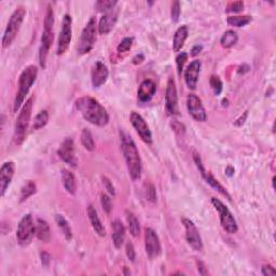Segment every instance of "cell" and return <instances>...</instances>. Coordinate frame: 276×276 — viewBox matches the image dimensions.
<instances>
[{
	"instance_id": "d6986e66",
	"label": "cell",
	"mask_w": 276,
	"mask_h": 276,
	"mask_svg": "<svg viewBox=\"0 0 276 276\" xmlns=\"http://www.w3.org/2000/svg\"><path fill=\"white\" fill-rule=\"evenodd\" d=\"M120 10L117 8L113 9L108 12H106L98 23V32L100 35H108V33L114 30L115 24L118 22Z\"/></svg>"
},
{
	"instance_id": "d590c367",
	"label": "cell",
	"mask_w": 276,
	"mask_h": 276,
	"mask_svg": "<svg viewBox=\"0 0 276 276\" xmlns=\"http://www.w3.org/2000/svg\"><path fill=\"white\" fill-rule=\"evenodd\" d=\"M210 84H211V88L214 91L215 95H220L222 89H224V84H222V81L218 76L212 75L211 76L210 78Z\"/></svg>"
},
{
	"instance_id": "f1b7e54d",
	"label": "cell",
	"mask_w": 276,
	"mask_h": 276,
	"mask_svg": "<svg viewBox=\"0 0 276 276\" xmlns=\"http://www.w3.org/2000/svg\"><path fill=\"white\" fill-rule=\"evenodd\" d=\"M37 192V185L33 180H27L21 189V195H20V202L23 203L28 200L31 196H32Z\"/></svg>"
},
{
	"instance_id": "e0dca14e",
	"label": "cell",
	"mask_w": 276,
	"mask_h": 276,
	"mask_svg": "<svg viewBox=\"0 0 276 276\" xmlns=\"http://www.w3.org/2000/svg\"><path fill=\"white\" fill-rule=\"evenodd\" d=\"M145 249L150 259H154L161 254V243L156 231L151 227H146L145 230Z\"/></svg>"
},
{
	"instance_id": "5b68a950",
	"label": "cell",
	"mask_w": 276,
	"mask_h": 276,
	"mask_svg": "<svg viewBox=\"0 0 276 276\" xmlns=\"http://www.w3.org/2000/svg\"><path fill=\"white\" fill-rule=\"evenodd\" d=\"M33 101H35V96L32 95L25 101V103H24L20 114H18L16 122L14 124L13 142L16 145H17V146L22 145L26 138L27 130L28 127H30V122H31Z\"/></svg>"
},
{
	"instance_id": "9c48e42d",
	"label": "cell",
	"mask_w": 276,
	"mask_h": 276,
	"mask_svg": "<svg viewBox=\"0 0 276 276\" xmlns=\"http://www.w3.org/2000/svg\"><path fill=\"white\" fill-rule=\"evenodd\" d=\"M35 234L36 224L33 221L32 216L31 214H27L22 218L20 224L17 226L16 237L18 244L23 247L30 245L33 237H35Z\"/></svg>"
},
{
	"instance_id": "ab89813d",
	"label": "cell",
	"mask_w": 276,
	"mask_h": 276,
	"mask_svg": "<svg viewBox=\"0 0 276 276\" xmlns=\"http://www.w3.org/2000/svg\"><path fill=\"white\" fill-rule=\"evenodd\" d=\"M180 14H181L180 2H179V1H174L173 4H172V10H171V17H172L173 23H177L179 21Z\"/></svg>"
},
{
	"instance_id": "7c38bea8",
	"label": "cell",
	"mask_w": 276,
	"mask_h": 276,
	"mask_svg": "<svg viewBox=\"0 0 276 276\" xmlns=\"http://www.w3.org/2000/svg\"><path fill=\"white\" fill-rule=\"evenodd\" d=\"M130 121L132 123L133 128L136 130L138 136L143 140L145 144L151 145L153 142L152 133L150 130V128L146 120L143 118V115L136 113V111H132L130 114Z\"/></svg>"
},
{
	"instance_id": "30bf717a",
	"label": "cell",
	"mask_w": 276,
	"mask_h": 276,
	"mask_svg": "<svg viewBox=\"0 0 276 276\" xmlns=\"http://www.w3.org/2000/svg\"><path fill=\"white\" fill-rule=\"evenodd\" d=\"M71 38H72V18L70 14L66 13L64 17H63L59 41H57V50H56L57 55L65 54L67 50L69 49Z\"/></svg>"
},
{
	"instance_id": "ffe728a7",
	"label": "cell",
	"mask_w": 276,
	"mask_h": 276,
	"mask_svg": "<svg viewBox=\"0 0 276 276\" xmlns=\"http://www.w3.org/2000/svg\"><path fill=\"white\" fill-rule=\"evenodd\" d=\"M14 171H16V165L12 161L3 163L0 168V195L2 197L6 195L9 186L11 185Z\"/></svg>"
},
{
	"instance_id": "836d02e7",
	"label": "cell",
	"mask_w": 276,
	"mask_h": 276,
	"mask_svg": "<svg viewBox=\"0 0 276 276\" xmlns=\"http://www.w3.org/2000/svg\"><path fill=\"white\" fill-rule=\"evenodd\" d=\"M48 121H49V113L47 110H41L37 114L32 123V130H40L43 127H46Z\"/></svg>"
},
{
	"instance_id": "1f68e13d",
	"label": "cell",
	"mask_w": 276,
	"mask_h": 276,
	"mask_svg": "<svg viewBox=\"0 0 276 276\" xmlns=\"http://www.w3.org/2000/svg\"><path fill=\"white\" fill-rule=\"evenodd\" d=\"M80 140H81V144L82 146H83L88 151H94L95 150V143H94V139L93 136H92V134L88 129H84L82 130L81 133V136H80Z\"/></svg>"
},
{
	"instance_id": "816d5d0a",
	"label": "cell",
	"mask_w": 276,
	"mask_h": 276,
	"mask_svg": "<svg viewBox=\"0 0 276 276\" xmlns=\"http://www.w3.org/2000/svg\"><path fill=\"white\" fill-rule=\"evenodd\" d=\"M144 59H145V57H144L143 54L136 55V56H135L134 59H133V63H134V64H140V63H142V62L144 61Z\"/></svg>"
},
{
	"instance_id": "4fadbf2b",
	"label": "cell",
	"mask_w": 276,
	"mask_h": 276,
	"mask_svg": "<svg viewBox=\"0 0 276 276\" xmlns=\"http://www.w3.org/2000/svg\"><path fill=\"white\" fill-rule=\"evenodd\" d=\"M181 221L186 230V240L188 242V244L190 245L193 250L202 251L203 241L200 232H198V229L195 225V222L190 219H188V218H182Z\"/></svg>"
},
{
	"instance_id": "4dcf8cb0",
	"label": "cell",
	"mask_w": 276,
	"mask_h": 276,
	"mask_svg": "<svg viewBox=\"0 0 276 276\" xmlns=\"http://www.w3.org/2000/svg\"><path fill=\"white\" fill-rule=\"evenodd\" d=\"M55 221L57 227H59V229L62 231L63 235L65 236V239L70 241L72 239V231L68 221H67L62 215H55Z\"/></svg>"
},
{
	"instance_id": "ee69618b",
	"label": "cell",
	"mask_w": 276,
	"mask_h": 276,
	"mask_svg": "<svg viewBox=\"0 0 276 276\" xmlns=\"http://www.w3.org/2000/svg\"><path fill=\"white\" fill-rule=\"evenodd\" d=\"M101 180H103L104 187H105L106 190H107V192L109 193V195H113V196H115V195H117V192H115V188L113 185V182L110 181V179L108 177L103 176V177H101Z\"/></svg>"
},
{
	"instance_id": "f907efd6",
	"label": "cell",
	"mask_w": 276,
	"mask_h": 276,
	"mask_svg": "<svg viewBox=\"0 0 276 276\" xmlns=\"http://www.w3.org/2000/svg\"><path fill=\"white\" fill-rule=\"evenodd\" d=\"M249 69H250V67L248 65L243 64L239 67V74H246V72L249 71Z\"/></svg>"
},
{
	"instance_id": "b9f144b4",
	"label": "cell",
	"mask_w": 276,
	"mask_h": 276,
	"mask_svg": "<svg viewBox=\"0 0 276 276\" xmlns=\"http://www.w3.org/2000/svg\"><path fill=\"white\" fill-rule=\"evenodd\" d=\"M125 254H127V257L130 262H135V260H136V251H135L134 245L130 242H128L127 245H125Z\"/></svg>"
},
{
	"instance_id": "52a82bcc",
	"label": "cell",
	"mask_w": 276,
	"mask_h": 276,
	"mask_svg": "<svg viewBox=\"0 0 276 276\" xmlns=\"http://www.w3.org/2000/svg\"><path fill=\"white\" fill-rule=\"evenodd\" d=\"M211 204L216 208L218 216H219L221 227H224V230L229 234L236 233L237 230H239V227H237V222L233 214H232L231 211L229 210V207L225 205L219 198L211 197Z\"/></svg>"
},
{
	"instance_id": "681fc988",
	"label": "cell",
	"mask_w": 276,
	"mask_h": 276,
	"mask_svg": "<svg viewBox=\"0 0 276 276\" xmlns=\"http://www.w3.org/2000/svg\"><path fill=\"white\" fill-rule=\"evenodd\" d=\"M197 266H198V268H197L198 273H200L201 275H207V274H208L204 263L201 262V261H197Z\"/></svg>"
},
{
	"instance_id": "603a6c76",
	"label": "cell",
	"mask_w": 276,
	"mask_h": 276,
	"mask_svg": "<svg viewBox=\"0 0 276 276\" xmlns=\"http://www.w3.org/2000/svg\"><path fill=\"white\" fill-rule=\"evenodd\" d=\"M111 229H113V242L115 248L120 249L122 247L124 240H125V227L124 225L121 222V220L115 219L113 224H111Z\"/></svg>"
},
{
	"instance_id": "7dc6e473",
	"label": "cell",
	"mask_w": 276,
	"mask_h": 276,
	"mask_svg": "<svg viewBox=\"0 0 276 276\" xmlns=\"http://www.w3.org/2000/svg\"><path fill=\"white\" fill-rule=\"evenodd\" d=\"M247 115H248V111H245L244 114L235 121L234 124L236 125V127H242V125H243V124L245 123V121H246V119H247Z\"/></svg>"
},
{
	"instance_id": "484cf974",
	"label": "cell",
	"mask_w": 276,
	"mask_h": 276,
	"mask_svg": "<svg viewBox=\"0 0 276 276\" xmlns=\"http://www.w3.org/2000/svg\"><path fill=\"white\" fill-rule=\"evenodd\" d=\"M62 182L66 191L70 195H75L77 191V180L75 174L69 169H62Z\"/></svg>"
},
{
	"instance_id": "ac0fdd59",
	"label": "cell",
	"mask_w": 276,
	"mask_h": 276,
	"mask_svg": "<svg viewBox=\"0 0 276 276\" xmlns=\"http://www.w3.org/2000/svg\"><path fill=\"white\" fill-rule=\"evenodd\" d=\"M109 70L103 62L97 61L92 67L91 71V81L94 89H98L103 86L108 80Z\"/></svg>"
},
{
	"instance_id": "2e32d148",
	"label": "cell",
	"mask_w": 276,
	"mask_h": 276,
	"mask_svg": "<svg viewBox=\"0 0 276 276\" xmlns=\"http://www.w3.org/2000/svg\"><path fill=\"white\" fill-rule=\"evenodd\" d=\"M165 110L168 115H175L178 114V95L176 82L173 77L168 78L165 93Z\"/></svg>"
},
{
	"instance_id": "5bb4252c",
	"label": "cell",
	"mask_w": 276,
	"mask_h": 276,
	"mask_svg": "<svg viewBox=\"0 0 276 276\" xmlns=\"http://www.w3.org/2000/svg\"><path fill=\"white\" fill-rule=\"evenodd\" d=\"M187 108L189 114L193 120L197 122H205L207 120V114L201 98L195 93H190L187 97Z\"/></svg>"
},
{
	"instance_id": "f546056e",
	"label": "cell",
	"mask_w": 276,
	"mask_h": 276,
	"mask_svg": "<svg viewBox=\"0 0 276 276\" xmlns=\"http://www.w3.org/2000/svg\"><path fill=\"white\" fill-rule=\"evenodd\" d=\"M237 40H239V36H237L236 32L233 30H229L224 32V35H222L220 39V43L226 49H230V48L236 45Z\"/></svg>"
},
{
	"instance_id": "83f0119b",
	"label": "cell",
	"mask_w": 276,
	"mask_h": 276,
	"mask_svg": "<svg viewBox=\"0 0 276 276\" xmlns=\"http://www.w3.org/2000/svg\"><path fill=\"white\" fill-rule=\"evenodd\" d=\"M125 218H127V222L129 226V230L134 237H137L140 234V225L139 221L132 211H125Z\"/></svg>"
},
{
	"instance_id": "cb8c5ba5",
	"label": "cell",
	"mask_w": 276,
	"mask_h": 276,
	"mask_svg": "<svg viewBox=\"0 0 276 276\" xmlns=\"http://www.w3.org/2000/svg\"><path fill=\"white\" fill-rule=\"evenodd\" d=\"M86 211H88L89 219H90V222L92 225V227H93V230L95 231V233L98 234L99 236H105L106 235V229H105L104 225L101 224V221H100L98 214H97V211L95 210V207L90 204L88 206V210H86Z\"/></svg>"
},
{
	"instance_id": "6da1fadb",
	"label": "cell",
	"mask_w": 276,
	"mask_h": 276,
	"mask_svg": "<svg viewBox=\"0 0 276 276\" xmlns=\"http://www.w3.org/2000/svg\"><path fill=\"white\" fill-rule=\"evenodd\" d=\"M76 107L88 122L96 127H106L109 122V114L107 110L97 99L91 96H82L76 101Z\"/></svg>"
},
{
	"instance_id": "e575fe53",
	"label": "cell",
	"mask_w": 276,
	"mask_h": 276,
	"mask_svg": "<svg viewBox=\"0 0 276 276\" xmlns=\"http://www.w3.org/2000/svg\"><path fill=\"white\" fill-rule=\"evenodd\" d=\"M118 1H115V0H99L95 3V7L96 9L99 12H108L110 10H113L115 7H117Z\"/></svg>"
},
{
	"instance_id": "f6af8a7d",
	"label": "cell",
	"mask_w": 276,
	"mask_h": 276,
	"mask_svg": "<svg viewBox=\"0 0 276 276\" xmlns=\"http://www.w3.org/2000/svg\"><path fill=\"white\" fill-rule=\"evenodd\" d=\"M261 274L263 276H271V275H276V270L274 269L273 265L271 264H264L261 268Z\"/></svg>"
},
{
	"instance_id": "9a60e30c",
	"label": "cell",
	"mask_w": 276,
	"mask_h": 276,
	"mask_svg": "<svg viewBox=\"0 0 276 276\" xmlns=\"http://www.w3.org/2000/svg\"><path fill=\"white\" fill-rule=\"evenodd\" d=\"M57 156H59L66 164H68L69 166L74 168L77 167L78 159L76 157L74 140L69 137H67L63 140L59 150H57Z\"/></svg>"
},
{
	"instance_id": "bcb514c9",
	"label": "cell",
	"mask_w": 276,
	"mask_h": 276,
	"mask_svg": "<svg viewBox=\"0 0 276 276\" xmlns=\"http://www.w3.org/2000/svg\"><path fill=\"white\" fill-rule=\"evenodd\" d=\"M40 258H41V262L42 264L45 265V266H48L50 264L51 262V256L46 253V251H42V253L40 254Z\"/></svg>"
},
{
	"instance_id": "7bdbcfd3",
	"label": "cell",
	"mask_w": 276,
	"mask_h": 276,
	"mask_svg": "<svg viewBox=\"0 0 276 276\" xmlns=\"http://www.w3.org/2000/svg\"><path fill=\"white\" fill-rule=\"evenodd\" d=\"M146 195L148 197V200L152 203L157 202V191L156 187H154L152 183H148L146 188Z\"/></svg>"
},
{
	"instance_id": "60d3db41",
	"label": "cell",
	"mask_w": 276,
	"mask_h": 276,
	"mask_svg": "<svg viewBox=\"0 0 276 276\" xmlns=\"http://www.w3.org/2000/svg\"><path fill=\"white\" fill-rule=\"evenodd\" d=\"M244 8V2L243 1H234V2H230L227 6L226 12L227 13H236V12H241L243 10Z\"/></svg>"
},
{
	"instance_id": "7402d4cb",
	"label": "cell",
	"mask_w": 276,
	"mask_h": 276,
	"mask_svg": "<svg viewBox=\"0 0 276 276\" xmlns=\"http://www.w3.org/2000/svg\"><path fill=\"white\" fill-rule=\"evenodd\" d=\"M157 92V85L151 79H145L142 83H140L138 91H137V97L140 103H148L152 99V97Z\"/></svg>"
},
{
	"instance_id": "4316f807",
	"label": "cell",
	"mask_w": 276,
	"mask_h": 276,
	"mask_svg": "<svg viewBox=\"0 0 276 276\" xmlns=\"http://www.w3.org/2000/svg\"><path fill=\"white\" fill-rule=\"evenodd\" d=\"M36 235L41 242L48 243L51 240V229L46 220L38 218L36 221Z\"/></svg>"
},
{
	"instance_id": "d4e9b609",
	"label": "cell",
	"mask_w": 276,
	"mask_h": 276,
	"mask_svg": "<svg viewBox=\"0 0 276 276\" xmlns=\"http://www.w3.org/2000/svg\"><path fill=\"white\" fill-rule=\"evenodd\" d=\"M189 31L186 25L180 26L177 28V31L174 33L173 37V51L178 53L182 49V47L185 46V42L188 39Z\"/></svg>"
},
{
	"instance_id": "7a4b0ae2",
	"label": "cell",
	"mask_w": 276,
	"mask_h": 276,
	"mask_svg": "<svg viewBox=\"0 0 276 276\" xmlns=\"http://www.w3.org/2000/svg\"><path fill=\"white\" fill-rule=\"evenodd\" d=\"M120 136L121 149H122L129 174L130 178L136 181L142 177V159H140L137 146L130 135L120 133Z\"/></svg>"
},
{
	"instance_id": "ba28073f",
	"label": "cell",
	"mask_w": 276,
	"mask_h": 276,
	"mask_svg": "<svg viewBox=\"0 0 276 276\" xmlns=\"http://www.w3.org/2000/svg\"><path fill=\"white\" fill-rule=\"evenodd\" d=\"M96 30H97L96 18L91 17L81 32L78 48H77L80 55L88 54L93 49L94 43L96 41Z\"/></svg>"
},
{
	"instance_id": "f35d334b",
	"label": "cell",
	"mask_w": 276,
	"mask_h": 276,
	"mask_svg": "<svg viewBox=\"0 0 276 276\" xmlns=\"http://www.w3.org/2000/svg\"><path fill=\"white\" fill-rule=\"evenodd\" d=\"M100 204H101V207H103V210L106 214L109 215L111 211H113V203H111V198L108 195H106V193H101L100 195Z\"/></svg>"
},
{
	"instance_id": "3957f363",
	"label": "cell",
	"mask_w": 276,
	"mask_h": 276,
	"mask_svg": "<svg viewBox=\"0 0 276 276\" xmlns=\"http://www.w3.org/2000/svg\"><path fill=\"white\" fill-rule=\"evenodd\" d=\"M53 26H54V11L49 3L47 7L45 22H43V32L39 48V64L42 69L46 68L47 59L52 47L54 35H53Z\"/></svg>"
},
{
	"instance_id": "8fae6325",
	"label": "cell",
	"mask_w": 276,
	"mask_h": 276,
	"mask_svg": "<svg viewBox=\"0 0 276 276\" xmlns=\"http://www.w3.org/2000/svg\"><path fill=\"white\" fill-rule=\"evenodd\" d=\"M193 160H195V165L198 169V172H200L201 176L204 179L205 182L208 183L212 189H215L216 191H218L220 193L221 195L226 196L227 200L231 201V195L230 193L227 191V189L225 187H222L221 183L217 180V179L214 177V175L211 172H207L205 167H204V164L202 162V159L200 157V154H197L196 152H193Z\"/></svg>"
},
{
	"instance_id": "d6a6232c",
	"label": "cell",
	"mask_w": 276,
	"mask_h": 276,
	"mask_svg": "<svg viewBox=\"0 0 276 276\" xmlns=\"http://www.w3.org/2000/svg\"><path fill=\"white\" fill-rule=\"evenodd\" d=\"M251 16H229L227 17V24L231 26L234 27H244L251 22Z\"/></svg>"
},
{
	"instance_id": "8d00e7d4",
	"label": "cell",
	"mask_w": 276,
	"mask_h": 276,
	"mask_svg": "<svg viewBox=\"0 0 276 276\" xmlns=\"http://www.w3.org/2000/svg\"><path fill=\"white\" fill-rule=\"evenodd\" d=\"M134 43V39L132 37H127L119 43V46L117 47V51L119 53H127L130 49H132Z\"/></svg>"
},
{
	"instance_id": "c3c4849f",
	"label": "cell",
	"mask_w": 276,
	"mask_h": 276,
	"mask_svg": "<svg viewBox=\"0 0 276 276\" xmlns=\"http://www.w3.org/2000/svg\"><path fill=\"white\" fill-rule=\"evenodd\" d=\"M202 50H203V46L196 45V46H195L191 49V55L192 56H196V55L200 54V53L202 52Z\"/></svg>"
},
{
	"instance_id": "277c9868",
	"label": "cell",
	"mask_w": 276,
	"mask_h": 276,
	"mask_svg": "<svg viewBox=\"0 0 276 276\" xmlns=\"http://www.w3.org/2000/svg\"><path fill=\"white\" fill-rule=\"evenodd\" d=\"M38 77V68L35 65L27 66L25 69L22 71L18 79V91L16 92V98L13 103V111L17 113L22 106L25 103V98L28 94V92L32 89V86L36 82Z\"/></svg>"
},
{
	"instance_id": "74e56055",
	"label": "cell",
	"mask_w": 276,
	"mask_h": 276,
	"mask_svg": "<svg viewBox=\"0 0 276 276\" xmlns=\"http://www.w3.org/2000/svg\"><path fill=\"white\" fill-rule=\"evenodd\" d=\"M188 61V54L185 52L179 53L176 56V66H177V72L179 76H181L183 72V68H185V64Z\"/></svg>"
},
{
	"instance_id": "db71d44e",
	"label": "cell",
	"mask_w": 276,
	"mask_h": 276,
	"mask_svg": "<svg viewBox=\"0 0 276 276\" xmlns=\"http://www.w3.org/2000/svg\"><path fill=\"white\" fill-rule=\"evenodd\" d=\"M185 275V273H182V272H176V273H173V275Z\"/></svg>"
},
{
	"instance_id": "f5cc1de1",
	"label": "cell",
	"mask_w": 276,
	"mask_h": 276,
	"mask_svg": "<svg viewBox=\"0 0 276 276\" xmlns=\"http://www.w3.org/2000/svg\"><path fill=\"white\" fill-rule=\"evenodd\" d=\"M226 174L227 176L229 177H232L234 175V168H233V166H231V165H229V166H227V168H226Z\"/></svg>"
},
{
	"instance_id": "8992f818",
	"label": "cell",
	"mask_w": 276,
	"mask_h": 276,
	"mask_svg": "<svg viewBox=\"0 0 276 276\" xmlns=\"http://www.w3.org/2000/svg\"><path fill=\"white\" fill-rule=\"evenodd\" d=\"M25 16H26V9L23 6L17 7L11 14L2 38V47L4 49L10 47L12 45V42L16 40L17 33L22 27V24L24 20H25Z\"/></svg>"
},
{
	"instance_id": "44dd1931",
	"label": "cell",
	"mask_w": 276,
	"mask_h": 276,
	"mask_svg": "<svg viewBox=\"0 0 276 276\" xmlns=\"http://www.w3.org/2000/svg\"><path fill=\"white\" fill-rule=\"evenodd\" d=\"M201 67H202L201 61L195 60L188 65L185 70L186 84L188 88L192 91L196 90L198 78H200V74H201Z\"/></svg>"
}]
</instances>
